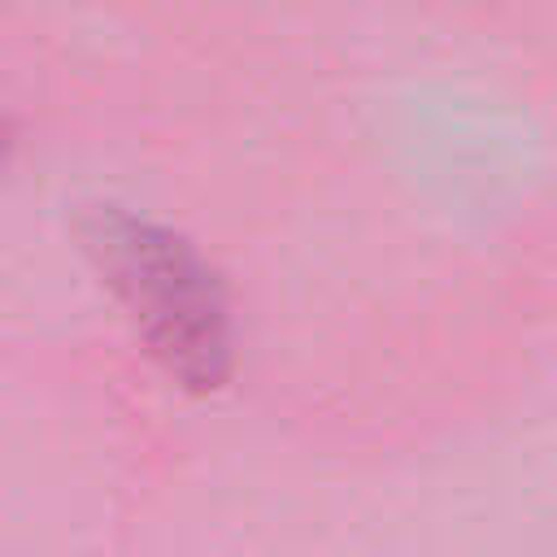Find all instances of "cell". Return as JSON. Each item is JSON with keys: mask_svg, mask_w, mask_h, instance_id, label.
<instances>
[{"mask_svg": "<svg viewBox=\"0 0 557 557\" xmlns=\"http://www.w3.org/2000/svg\"><path fill=\"white\" fill-rule=\"evenodd\" d=\"M0 157H4V135H0Z\"/></svg>", "mask_w": 557, "mask_h": 557, "instance_id": "2", "label": "cell"}, {"mask_svg": "<svg viewBox=\"0 0 557 557\" xmlns=\"http://www.w3.org/2000/svg\"><path fill=\"white\" fill-rule=\"evenodd\" d=\"M83 239L148 352L187 387H218L231 374V309L209 261L170 226L113 205L87 218Z\"/></svg>", "mask_w": 557, "mask_h": 557, "instance_id": "1", "label": "cell"}]
</instances>
